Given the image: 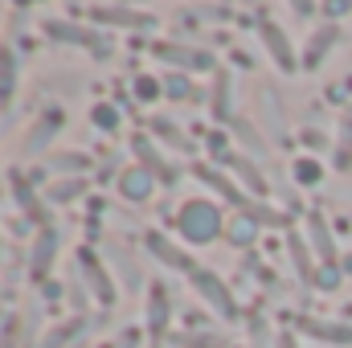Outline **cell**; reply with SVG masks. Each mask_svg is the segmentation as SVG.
Segmentation results:
<instances>
[{
    "instance_id": "1",
    "label": "cell",
    "mask_w": 352,
    "mask_h": 348,
    "mask_svg": "<svg viewBox=\"0 0 352 348\" xmlns=\"http://www.w3.org/2000/svg\"><path fill=\"white\" fill-rule=\"evenodd\" d=\"M176 230H180L184 242L205 246V242L221 238V209L213 201H205V197H192V201H184L176 209Z\"/></svg>"
},
{
    "instance_id": "2",
    "label": "cell",
    "mask_w": 352,
    "mask_h": 348,
    "mask_svg": "<svg viewBox=\"0 0 352 348\" xmlns=\"http://www.w3.org/2000/svg\"><path fill=\"white\" fill-rule=\"evenodd\" d=\"M197 176H201L205 184H213V188H217L226 201H234V205H238V209H242V213L254 221V226H283V213H274V209H266V205H258V201H250L242 188H234V184H230V180H226L221 173H213V168L197 164Z\"/></svg>"
},
{
    "instance_id": "3",
    "label": "cell",
    "mask_w": 352,
    "mask_h": 348,
    "mask_svg": "<svg viewBox=\"0 0 352 348\" xmlns=\"http://www.w3.org/2000/svg\"><path fill=\"white\" fill-rule=\"evenodd\" d=\"M192 279V287H197V295L221 316V320H238V307H234V295H230V287L213 274V270H192L188 274Z\"/></svg>"
},
{
    "instance_id": "4",
    "label": "cell",
    "mask_w": 352,
    "mask_h": 348,
    "mask_svg": "<svg viewBox=\"0 0 352 348\" xmlns=\"http://www.w3.org/2000/svg\"><path fill=\"white\" fill-rule=\"evenodd\" d=\"M45 33H50L54 41H74V45H87L94 58H111L107 37H102V33H94V29L74 25V21H45Z\"/></svg>"
},
{
    "instance_id": "5",
    "label": "cell",
    "mask_w": 352,
    "mask_h": 348,
    "mask_svg": "<svg viewBox=\"0 0 352 348\" xmlns=\"http://www.w3.org/2000/svg\"><path fill=\"white\" fill-rule=\"evenodd\" d=\"M156 58L173 62V66H184V70H213V54L205 50H188V45H168V41H156L152 45Z\"/></svg>"
},
{
    "instance_id": "6",
    "label": "cell",
    "mask_w": 352,
    "mask_h": 348,
    "mask_svg": "<svg viewBox=\"0 0 352 348\" xmlns=\"http://www.w3.org/2000/svg\"><path fill=\"white\" fill-rule=\"evenodd\" d=\"M90 17L107 21V25H123V29H152L156 25L152 12H135V8H119V4H94Z\"/></svg>"
},
{
    "instance_id": "7",
    "label": "cell",
    "mask_w": 352,
    "mask_h": 348,
    "mask_svg": "<svg viewBox=\"0 0 352 348\" xmlns=\"http://www.w3.org/2000/svg\"><path fill=\"white\" fill-rule=\"evenodd\" d=\"M78 266H82V274H87L90 291H94V295H98L102 303H115V287H111L115 279H111V274L102 270V262L94 259L90 250H78Z\"/></svg>"
},
{
    "instance_id": "8",
    "label": "cell",
    "mask_w": 352,
    "mask_h": 348,
    "mask_svg": "<svg viewBox=\"0 0 352 348\" xmlns=\"http://www.w3.org/2000/svg\"><path fill=\"white\" fill-rule=\"evenodd\" d=\"M58 131H62V107H50V111L33 123V131H29V140H25V152H29V156H37V152H41Z\"/></svg>"
},
{
    "instance_id": "9",
    "label": "cell",
    "mask_w": 352,
    "mask_h": 348,
    "mask_svg": "<svg viewBox=\"0 0 352 348\" xmlns=\"http://www.w3.org/2000/svg\"><path fill=\"white\" fill-rule=\"evenodd\" d=\"M258 33H263V45L270 50V58L278 62V70H287V74H291V70H295V58H291V41H287V33H283L274 21H263V25H258Z\"/></svg>"
},
{
    "instance_id": "10",
    "label": "cell",
    "mask_w": 352,
    "mask_h": 348,
    "mask_svg": "<svg viewBox=\"0 0 352 348\" xmlns=\"http://www.w3.org/2000/svg\"><path fill=\"white\" fill-rule=\"evenodd\" d=\"M144 242H148V250H152L160 262H168V266H176V270H188V274L197 270L192 259H188L184 250H176V242H173V238H164L160 230H148V238H144Z\"/></svg>"
},
{
    "instance_id": "11",
    "label": "cell",
    "mask_w": 352,
    "mask_h": 348,
    "mask_svg": "<svg viewBox=\"0 0 352 348\" xmlns=\"http://www.w3.org/2000/svg\"><path fill=\"white\" fill-rule=\"evenodd\" d=\"M131 148H135V156H140V168L148 176H160V180H176V168L152 148V140H144V135H135L131 140Z\"/></svg>"
},
{
    "instance_id": "12",
    "label": "cell",
    "mask_w": 352,
    "mask_h": 348,
    "mask_svg": "<svg viewBox=\"0 0 352 348\" xmlns=\"http://www.w3.org/2000/svg\"><path fill=\"white\" fill-rule=\"evenodd\" d=\"M340 41V25H320L316 33H311V41H307V50H303V66L307 70H316L324 58H328V50Z\"/></svg>"
},
{
    "instance_id": "13",
    "label": "cell",
    "mask_w": 352,
    "mask_h": 348,
    "mask_svg": "<svg viewBox=\"0 0 352 348\" xmlns=\"http://www.w3.org/2000/svg\"><path fill=\"white\" fill-rule=\"evenodd\" d=\"M164 324H168V291H164V283H152V291H148V332H152L156 345L164 336Z\"/></svg>"
},
{
    "instance_id": "14",
    "label": "cell",
    "mask_w": 352,
    "mask_h": 348,
    "mask_svg": "<svg viewBox=\"0 0 352 348\" xmlns=\"http://www.w3.org/2000/svg\"><path fill=\"white\" fill-rule=\"evenodd\" d=\"M299 328L316 340H332V345H352V324H328V320H299Z\"/></svg>"
},
{
    "instance_id": "15",
    "label": "cell",
    "mask_w": 352,
    "mask_h": 348,
    "mask_svg": "<svg viewBox=\"0 0 352 348\" xmlns=\"http://www.w3.org/2000/svg\"><path fill=\"white\" fill-rule=\"evenodd\" d=\"M287 250H291V262H295L303 283H320V270H316V262L307 254V238L303 234H287Z\"/></svg>"
},
{
    "instance_id": "16",
    "label": "cell",
    "mask_w": 352,
    "mask_h": 348,
    "mask_svg": "<svg viewBox=\"0 0 352 348\" xmlns=\"http://www.w3.org/2000/svg\"><path fill=\"white\" fill-rule=\"evenodd\" d=\"M54 259H58V234H54V230H41V234H37V242H33V262H29V266H33V274L41 279V274L54 266Z\"/></svg>"
},
{
    "instance_id": "17",
    "label": "cell",
    "mask_w": 352,
    "mask_h": 348,
    "mask_svg": "<svg viewBox=\"0 0 352 348\" xmlns=\"http://www.w3.org/2000/svg\"><path fill=\"white\" fill-rule=\"evenodd\" d=\"M119 193L127 201H148L152 197V176L144 173V168H127V173L119 176Z\"/></svg>"
},
{
    "instance_id": "18",
    "label": "cell",
    "mask_w": 352,
    "mask_h": 348,
    "mask_svg": "<svg viewBox=\"0 0 352 348\" xmlns=\"http://www.w3.org/2000/svg\"><path fill=\"white\" fill-rule=\"evenodd\" d=\"M307 238H311V246L320 250V259H324V262H336L332 234H328V226H324V217H320V213H307Z\"/></svg>"
},
{
    "instance_id": "19",
    "label": "cell",
    "mask_w": 352,
    "mask_h": 348,
    "mask_svg": "<svg viewBox=\"0 0 352 348\" xmlns=\"http://www.w3.org/2000/svg\"><path fill=\"white\" fill-rule=\"evenodd\" d=\"M12 90H16V58L8 45H0V107L12 102Z\"/></svg>"
},
{
    "instance_id": "20",
    "label": "cell",
    "mask_w": 352,
    "mask_h": 348,
    "mask_svg": "<svg viewBox=\"0 0 352 348\" xmlns=\"http://www.w3.org/2000/svg\"><path fill=\"white\" fill-rule=\"evenodd\" d=\"M12 197H16V205H21L33 221H45V209L37 205V197H33V188H29V180H25V176H12Z\"/></svg>"
},
{
    "instance_id": "21",
    "label": "cell",
    "mask_w": 352,
    "mask_h": 348,
    "mask_svg": "<svg viewBox=\"0 0 352 348\" xmlns=\"http://www.w3.org/2000/svg\"><path fill=\"white\" fill-rule=\"evenodd\" d=\"M226 164H230L234 173L242 176V180H246V188H250V193H258V197H263L266 188H270V184L263 180V173H258V168H254L250 160H242V156H226Z\"/></svg>"
},
{
    "instance_id": "22",
    "label": "cell",
    "mask_w": 352,
    "mask_h": 348,
    "mask_svg": "<svg viewBox=\"0 0 352 348\" xmlns=\"http://www.w3.org/2000/svg\"><path fill=\"white\" fill-rule=\"evenodd\" d=\"M82 324H87V320H82V316H74L70 324H62V328H54L50 336H41V348H74L70 340L82 332Z\"/></svg>"
},
{
    "instance_id": "23",
    "label": "cell",
    "mask_w": 352,
    "mask_h": 348,
    "mask_svg": "<svg viewBox=\"0 0 352 348\" xmlns=\"http://www.w3.org/2000/svg\"><path fill=\"white\" fill-rule=\"evenodd\" d=\"M152 131H156V135H160L164 144L180 148V152H192V140H188V135H184V131H180L176 123H168V119H160V115H156V119H152Z\"/></svg>"
},
{
    "instance_id": "24",
    "label": "cell",
    "mask_w": 352,
    "mask_h": 348,
    "mask_svg": "<svg viewBox=\"0 0 352 348\" xmlns=\"http://www.w3.org/2000/svg\"><path fill=\"white\" fill-rule=\"evenodd\" d=\"M336 168H352V115L340 119V140H336Z\"/></svg>"
},
{
    "instance_id": "25",
    "label": "cell",
    "mask_w": 352,
    "mask_h": 348,
    "mask_svg": "<svg viewBox=\"0 0 352 348\" xmlns=\"http://www.w3.org/2000/svg\"><path fill=\"white\" fill-rule=\"evenodd\" d=\"M82 188H87V180L74 176V180H58V184H50L45 197H50V201H74V197H82Z\"/></svg>"
},
{
    "instance_id": "26",
    "label": "cell",
    "mask_w": 352,
    "mask_h": 348,
    "mask_svg": "<svg viewBox=\"0 0 352 348\" xmlns=\"http://www.w3.org/2000/svg\"><path fill=\"white\" fill-rule=\"evenodd\" d=\"M226 115H230V78L217 74V83H213V119H226Z\"/></svg>"
},
{
    "instance_id": "27",
    "label": "cell",
    "mask_w": 352,
    "mask_h": 348,
    "mask_svg": "<svg viewBox=\"0 0 352 348\" xmlns=\"http://www.w3.org/2000/svg\"><path fill=\"white\" fill-rule=\"evenodd\" d=\"M90 119H94L98 131H115V127H119V111H115L111 102H98V107L90 111Z\"/></svg>"
},
{
    "instance_id": "28",
    "label": "cell",
    "mask_w": 352,
    "mask_h": 348,
    "mask_svg": "<svg viewBox=\"0 0 352 348\" xmlns=\"http://www.w3.org/2000/svg\"><path fill=\"white\" fill-rule=\"evenodd\" d=\"M45 168H58V173H78V168H90V156H78V152H70V156H54Z\"/></svg>"
},
{
    "instance_id": "29",
    "label": "cell",
    "mask_w": 352,
    "mask_h": 348,
    "mask_svg": "<svg viewBox=\"0 0 352 348\" xmlns=\"http://www.w3.org/2000/svg\"><path fill=\"white\" fill-rule=\"evenodd\" d=\"M320 176H324V168H320L316 160H299V164H295V180H299V184H316Z\"/></svg>"
},
{
    "instance_id": "30",
    "label": "cell",
    "mask_w": 352,
    "mask_h": 348,
    "mask_svg": "<svg viewBox=\"0 0 352 348\" xmlns=\"http://www.w3.org/2000/svg\"><path fill=\"white\" fill-rule=\"evenodd\" d=\"M176 345H188V348H221L217 336H205V332H184V336H176Z\"/></svg>"
},
{
    "instance_id": "31",
    "label": "cell",
    "mask_w": 352,
    "mask_h": 348,
    "mask_svg": "<svg viewBox=\"0 0 352 348\" xmlns=\"http://www.w3.org/2000/svg\"><path fill=\"white\" fill-rule=\"evenodd\" d=\"M234 131H238V140H246V148H250V152H263V140L254 135V127H250L246 119H234Z\"/></svg>"
},
{
    "instance_id": "32",
    "label": "cell",
    "mask_w": 352,
    "mask_h": 348,
    "mask_svg": "<svg viewBox=\"0 0 352 348\" xmlns=\"http://www.w3.org/2000/svg\"><path fill=\"white\" fill-rule=\"evenodd\" d=\"M230 238H234L238 246H250V242H254V221H242V217H238L234 230H230Z\"/></svg>"
},
{
    "instance_id": "33",
    "label": "cell",
    "mask_w": 352,
    "mask_h": 348,
    "mask_svg": "<svg viewBox=\"0 0 352 348\" xmlns=\"http://www.w3.org/2000/svg\"><path fill=\"white\" fill-rule=\"evenodd\" d=\"M164 94H173V98H188V78L168 74V78H164Z\"/></svg>"
},
{
    "instance_id": "34",
    "label": "cell",
    "mask_w": 352,
    "mask_h": 348,
    "mask_svg": "<svg viewBox=\"0 0 352 348\" xmlns=\"http://www.w3.org/2000/svg\"><path fill=\"white\" fill-rule=\"evenodd\" d=\"M156 94H160V83H156V78H140V83H135V98H140V102H144V98H156Z\"/></svg>"
},
{
    "instance_id": "35",
    "label": "cell",
    "mask_w": 352,
    "mask_h": 348,
    "mask_svg": "<svg viewBox=\"0 0 352 348\" xmlns=\"http://www.w3.org/2000/svg\"><path fill=\"white\" fill-rule=\"evenodd\" d=\"M0 348H16V320H4V328H0Z\"/></svg>"
},
{
    "instance_id": "36",
    "label": "cell",
    "mask_w": 352,
    "mask_h": 348,
    "mask_svg": "<svg viewBox=\"0 0 352 348\" xmlns=\"http://www.w3.org/2000/svg\"><path fill=\"white\" fill-rule=\"evenodd\" d=\"M336 283H340V270H320V283H316V287H324V291H332Z\"/></svg>"
},
{
    "instance_id": "37",
    "label": "cell",
    "mask_w": 352,
    "mask_h": 348,
    "mask_svg": "<svg viewBox=\"0 0 352 348\" xmlns=\"http://www.w3.org/2000/svg\"><path fill=\"white\" fill-rule=\"evenodd\" d=\"M303 144H307V148H324V135H320V131H303Z\"/></svg>"
},
{
    "instance_id": "38",
    "label": "cell",
    "mask_w": 352,
    "mask_h": 348,
    "mask_svg": "<svg viewBox=\"0 0 352 348\" xmlns=\"http://www.w3.org/2000/svg\"><path fill=\"white\" fill-rule=\"evenodd\" d=\"M274 345H278V348H295V336H291V332H283V336H278Z\"/></svg>"
},
{
    "instance_id": "39",
    "label": "cell",
    "mask_w": 352,
    "mask_h": 348,
    "mask_svg": "<svg viewBox=\"0 0 352 348\" xmlns=\"http://www.w3.org/2000/svg\"><path fill=\"white\" fill-rule=\"evenodd\" d=\"M98 348H115V345H98Z\"/></svg>"
},
{
    "instance_id": "40",
    "label": "cell",
    "mask_w": 352,
    "mask_h": 348,
    "mask_svg": "<svg viewBox=\"0 0 352 348\" xmlns=\"http://www.w3.org/2000/svg\"><path fill=\"white\" fill-rule=\"evenodd\" d=\"M349 316H352V303H349Z\"/></svg>"
},
{
    "instance_id": "41",
    "label": "cell",
    "mask_w": 352,
    "mask_h": 348,
    "mask_svg": "<svg viewBox=\"0 0 352 348\" xmlns=\"http://www.w3.org/2000/svg\"><path fill=\"white\" fill-rule=\"evenodd\" d=\"M74 348H78V345H74Z\"/></svg>"
}]
</instances>
